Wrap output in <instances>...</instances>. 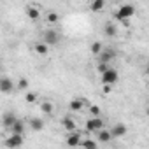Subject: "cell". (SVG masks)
<instances>
[{
    "instance_id": "obj_17",
    "label": "cell",
    "mask_w": 149,
    "mask_h": 149,
    "mask_svg": "<svg viewBox=\"0 0 149 149\" xmlns=\"http://www.w3.org/2000/svg\"><path fill=\"white\" fill-rule=\"evenodd\" d=\"M28 125H30V128H32L33 132H40V130H44V121H42L40 118H32V119L28 121Z\"/></svg>"
},
{
    "instance_id": "obj_4",
    "label": "cell",
    "mask_w": 149,
    "mask_h": 149,
    "mask_svg": "<svg viewBox=\"0 0 149 149\" xmlns=\"http://www.w3.org/2000/svg\"><path fill=\"white\" fill-rule=\"evenodd\" d=\"M81 140H83V133H81L79 130L70 132V133H67V137H65V144H67L68 147H72V149H77V147L81 146Z\"/></svg>"
},
{
    "instance_id": "obj_29",
    "label": "cell",
    "mask_w": 149,
    "mask_h": 149,
    "mask_svg": "<svg viewBox=\"0 0 149 149\" xmlns=\"http://www.w3.org/2000/svg\"><path fill=\"white\" fill-rule=\"evenodd\" d=\"M0 67H2V58H0Z\"/></svg>"
},
{
    "instance_id": "obj_24",
    "label": "cell",
    "mask_w": 149,
    "mask_h": 149,
    "mask_svg": "<svg viewBox=\"0 0 149 149\" xmlns=\"http://www.w3.org/2000/svg\"><path fill=\"white\" fill-rule=\"evenodd\" d=\"M28 88V79L26 77H21L16 81V90H26Z\"/></svg>"
},
{
    "instance_id": "obj_23",
    "label": "cell",
    "mask_w": 149,
    "mask_h": 149,
    "mask_svg": "<svg viewBox=\"0 0 149 149\" xmlns=\"http://www.w3.org/2000/svg\"><path fill=\"white\" fill-rule=\"evenodd\" d=\"M90 49H91V53H93L95 56H98V54L102 53L104 46H102V42H98V40H97V42H93V44H91V47H90Z\"/></svg>"
},
{
    "instance_id": "obj_1",
    "label": "cell",
    "mask_w": 149,
    "mask_h": 149,
    "mask_svg": "<svg viewBox=\"0 0 149 149\" xmlns=\"http://www.w3.org/2000/svg\"><path fill=\"white\" fill-rule=\"evenodd\" d=\"M133 14H135V7H133L132 4H123V6L116 11L114 18H116L118 21H126V19H130Z\"/></svg>"
},
{
    "instance_id": "obj_6",
    "label": "cell",
    "mask_w": 149,
    "mask_h": 149,
    "mask_svg": "<svg viewBox=\"0 0 149 149\" xmlns=\"http://www.w3.org/2000/svg\"><path fill=\"white\" fill-rule=\"evenodd\" d=\"M14 90H16V83H14L9 76H2V77H0V93L9 95V93H13Z\"/></svg>"
},
{
    "instance_id": "obj_5",
    "label": "cell",
    "mask_w": 149,
    "mask_h": 149,
    "mask_svg": "<svg viewBox=\"0 0 149 149\" xmlns=\"http://www.w3.org/2000/svg\"><path fill=\"white\" fill-rule=\"evenodd\" d=\"M102 84H107V86H112V84H116L118 81H119V74H118V70L116 68H109L107 72H104L102 74Z\"/></svg>"
},
{
    "instance_id": "obj_19",
    "label": "cell",
    "mask_w": 149,
    "mask_h": 149,
    "mask_svg": "<svg viewBox=\"0 0 149 149\" xmlns=\"http://www.w3.org/2000/svg\"><path fill=\"white\" fill-rule=\"evenodd\" d=\"M33 49H35V53L40 54V56H46V54L49 53V47H47L44 42H37V44L33 46Z\"/></svg>"
},
{
    "instance_id": "obj_28",
    "label": "cell",
    "mask_w": 149,
    "mask_h": 149,
    "mask_svg": "<svg viewBox=\"0 0 149 149\" xmlns=\"http://www.w3.org/2000/svg\"><path fill=\"white\" fill-rule=\"evenodd\" d=\"M111 90H112V86H107V84H104V88H102L104 95H109V93H111Z\"/></svg>"
},
{
    "instance_id": "obj_14",
    "label": "cell",
    "mask_w": 149,
    "mask_h": 149,
    "mask_svg": "<svg viewBox=\"0 0 149 149\" xmlns=\"http://www.w3.org/2000/svg\"><path fill=\"white\" fill-rule=\"evenodd\" d=\"M25 130H26V125L21 121V119H18L13 126H11V133H14V135H25Z\"/></svg>"
},
{
    "instance_id": "obj_30",
    "label": "cell",
    "mask_w": 149,
    "mask_h": 149,
    "mask_svg": "<svg viewBox=\"0 0 149 149\" xmlns=\"http://www.w3.org/2000/svg\"><path fill=\"white\" fill-rule=\"evenodd\" d=\"M77 149H83V147H77Z\"/></svg>"
},
{
    "instance_id": "obj_25",
    "label": "cell",
    "mask_w": 149,
    "mask_h": 149,
    "mask_svg": "<svg viewBox=\"0 0 149 149\" xmlns=\"http://www.w3.org/2000/svg\"><path fill=\"white\" fill-rule=\"evenodd\" d=\"M25 100H26L28 104H35V102H37V93H33V91H28V93L25 95Z\"/></svg>"
},
{
    "instance_id": "obj_2",
    "label": "cell",
    "mask_w": 149,
    "mask_h": 149,
    "mask_svg": "<svg viewBox=\"0 0 149 149\" xmlns=\"http://www.w3.org/2000/svg\"><path fill=\"white\" fill-rule=\"evenodd\" d=\"M40 42H44L47 47L49 46H56L58 42H60V33L54 30V28H47L44 33H42V40Z\"/></svg>"
},
{
    "instance_id": "obj_3",
    "label": "cell",
    "mask_w": 149,
    "mask_h": 149,
    "mask_svg": "<svg viewBox=\"0 0 149 149\" xmlns=\"http://www.w3.org/2000/svg\"><path fill=\"white\" fill-rule=\"evenodd\" d=\"M84 126H86V132H90V133H97V132H100L102 128H107V126H105V121H104L102 118H90V119L84 123Z\"/></svg>"
},
{
    "instance_id": "obj_13",
    "label": "cell",
    "mask_w": 149,
    "mask_h": 149,
    "mask_svg": "<svg viewBox=\"0 0 149 149\" xmlns=\"http://www.w3.org/2000/svg\"><path fill=\"white\" fill-rule=\"evenodd\" d=\"M95 140H97V142H102V144L111 142V140H112V135H111L109 128H102L100 132H97V139H95Z\"/></svg>"
},
{
    "instance_id": "obj_12",
    "label": "cell",
    "mask_w": 149,
    "mask_h": 149,
    "mask_svg": "<svg viewBox=\"0 0 149 149\" xmlns=\"http://www.w3.org/2000/svg\"><path fill=\"white\" fill-rule=\"evenodd\" d=\"M114 58H116V53H114L112 49H102V53L98 54V63H105V65H109Z\"/></svg>"
},
{
    "instance_id": "obj_27",
    "label": "cell",
    "mask_w": 149,
    "mask_h": 149,
    "mask_svg": "<svg viewBox=\"0 0 149 149\" xmlns=\"http://www.w3.org/2000/svg\"><path fill=\"white\" fill-rule=\"evenodd\" d=\"M109 68H111V65H105V63H98V65H97V70H98V74H100V76H102L104 72H107Z\"/></svg>"
},
{
    "instance_id": "obj_22",
    "label": "cell",
    "mask_w": 149,
    "mask_h": 149,
    "mask_svg": "<svg viewBox=\"0 0 149 149\" xmlns=\"http://www.w3.org/2000/svg\"><path fill=\"white\" fill-rule=\"evenodd\" d=\"M58 19H60V16H58V13H54V11H51V13H47V14H46V21H47L49 25L58 23Z\"/></svg>"
},
{
    "instance_id": "obj_26",
    "label": "cell",
    "mask_w": 149,
    "mask_h": 149,
    "mask_svg": "<svg viewBox=\"0 0 149 149\" xmlns=\"http://www.w3.org/2000/svg\"><path fill=\"white\" fill-rule=\"evenodd\" d=\"M90 114H91V118H100V107L98 105H90Z\"/></svg>"
},
{
    "instance_id": "obj_20",
    "label": "cell",
    "mask_w": 149,
    "mask_h": 149,
    "mask_svg": "<svg viewBox=\"0 0 149 149\" xmlns=\"http://www.w3.org/2000/svg\"><path fill=\"white\" fill-rule=\"evenodd\" d=\"M40 111H42L44 114H53L54 105H53L51 102H47V100H46V102H42V104H40Z\"/></svg>"
},
{
    "instance_id": "obj_9",
    "label": "cell",
    "mask_w": 149,
    "mask_h": 149,
    "mask_svg": "<svg viewBox=\"0 0 149 149\" xmlns=\"http://www.w3.org/2000/svg\"><path fill=\"white\" fill-rule=\"evenodd\" d=\"M109 132H111L112 139H119V137H125V135H126L128 128H126V125H125V123H116L114 126H111V128H109Z\"/></svg>"
},
{
    "instance_id": "obj_11",
    "label": "cell",
    "mask_w": 149,
    "mask_h": 149,
    "mask_svg": "<svg viewBox=\"0 0 149 149\" xmlns=\"http://www.w3.org/2000/svg\"><path fill=\"white\" fill-rule=\"evenodd\" d=\"M84 98L83 97H76V98H72L70 100V104H68V109L72 111V112H81L83 109H84Z\"/></svg>"
},
{
    "instance_id": "obj_7",
    "label": "cell",
    "mask_w": 149,
    "mask_h": 149,
    "mask_svg": "<svg viewBox=\"0 0 149 149\" xmlns=\"http://www.w3.org/2000/svg\"><path fill=\"white\" fill-rule=\"evenodd\" d=\"M23 142H25V135H14V133H11L6 139V146L9 149H18V147L23 146Z\"/></svg>"
},
{
    "instance_id": "obj_10",
    "label": "cell",
    "mask_w": 149,
    "mask_h": 149,
    "mask_svg": "<svg viewBox=\"0 0 149 149\" xmlns=\"http://www.w3.org/2000/svg\"><path fill=\"white\" fill-rule=\"evenodd\" d=\"M61 126L70 133V132H76L77 130V121L74 119L72 116H63L61 118Z\"/></svg>"
},
{
    "instance_id": "obj_8",
    "label": "cell",
    "mask_w": 149,
    "mask_h": 149,
    "mask_svg": "<svg viewBox=\"0 0 149 149\" xmlns=\"http://www.w3.org/2000/svg\"><path fill=\"white\" fill-rule=\"evenodd\" d=\"M16 121H18V116H16L14 111H6V112L2 114V126H4L6 130H11V126H13Z\"/></svg>"
},
{
    "instance_id": "obj_18",
    "label": "cell",
    "mask_w": 149,
    "mask_h": 149,
    "mask_svg": "<svg viewBox=\"0 0 149 149\" xmlns=\"http://www.w3.org/2000/svg\"><path fill=\"white\" fill-rule=\"evenodd\" d=\"M79 147H83V149H98V142L93 140V139H83Z\"/></svg>"
},
{
    "instance_id": "obj_21",
    "label": "cell",
    "mask_w": 149,
    "mask_h": 149,
    "mask_svg": "<svg viewBox=\"0 0 149 149\" xmlns=\"http://www.w3.org/2000/svg\"><path fill=\"white\" fill-rule=\"evenodd\" d=\"M104 7H105L104 0H95V2H91V4H90V9H91L93 13H98V11H102Z\"/></svg>"
},
{
    "instance_id": "obj_15",
    "label": "cell",
    "mask_w": 149,
    "mask_h": 149,
    "mask_svg": "<svg viewBox=\"0 0 149 149\" xmlns=\"http://www.w3.org/2000/svg\"><path fill=\"white\" fill-rule=\"evenodd\" d=\"M26 16L32 19V21H37L40 18V9L37 6H28L26 7Z\"/></svg>"
},
{
    "instance_id": "obj_16",
    "label": "cell",
    "mask_w": 149,
    "mask_h": 149,
    "mask_svg": "<svg viewBox=\"0 0 149 149\" xmlns=\"http://www.w3.org/2000/svg\"><path fill=\"white\" fill-rule=\"evenodd\" d=\"M104 33H105V37H109V39L116 37V35H118L116 25H114V23H105V25H104Z\"/></svg>"
}]
</instances>
